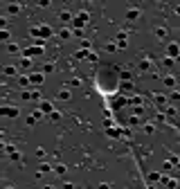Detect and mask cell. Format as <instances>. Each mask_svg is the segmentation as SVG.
Returning a JSON list of instances; mask_svg holds the SVG:
<instances>
[{
    "instance_id": "obj_13",
    "label": "cell",
    "mask_w": 180,
    "mask_h": 189,
    "mask_svg": "<svg viewBox=\"0 0 180 189\" xmlns=\"http://www.w3.org/2000/svg\"><path fill=\"white\" fill-rule=\"evenodd\" d=\"M54 173H56V176H65V173H68V167H65V164H56V167H54Z\"/></svg>"
},
{
    "instance_id": "obj_30",
    "label": "cell",
    "mask_w": 180,
    "mask_h": 189,
    "mask_svg": "<svg viewBox=\"0 0 180 189\" xmlns=\"http://www.w3.org/2000/svg\"><path fill=\"white\" fill-rule=\"evenodd\" d=\"M173 14H178V16H180V5H176V9H173Z\"/></svg>"
},
{
    "instance_id": "obj_26",
    "label": "cell",
    "mask_w": 180,
    "mask_h": 189,
    "mask_svg": "<svg viewBox=\"0 0 180 189\" xmlns=\"http://www.w3.org/2000/svg\"><path fill=\"white\" fill-rule=\"evenodd\" d=\"M72 86H74V88H79V86H81V79H72V81H70Z\"/></svg>"
},
{
    "instance_id": "obj_23",
    "label": "cell",
    "mask_w": 180,
    "mask_h": 189,
    "mask_svg": "<svg viewBox=\"0 0 180 189\" xmlns=\"http://www.w3.org/2000/svg\"><path fill=\"white\" fill-rule=\"evenodd\" d=\"M18 83L20 86H27V83H30V77H18Z\"/></svg>"
},
{
    "instance_id": "obj_24",
    "label": "cell",
    "mask_w": 180,
    "mask_h": 189,
    "mask_svg": "<svg viewBox=\"0 0 180 189\" xmlns=\"http://www.w3.org/2000/svg\"><path fill=\"white\" fill-rule=\"evenodd\" d=\"M20 65H23V68H30V65H32V61H30V59H23V61H20Z\"/></svg>"
},
{
    "instance_id": "obj_7",
    "label": "cell",
    "mask_w": 180,
    "mask_h": 189,
    "mask_svg": "<svg viewBox=\"0 0 180 189\" xmlns=\"http://www.w3.org/2000/svg\"><path fill=\"white\" fill-rule=\"evenodd\" d=\"M167 54H169V59H171V56H180V52H178V43H169V45H167Z\"/></svg>"
},
{
    "instance_id": "obj_32",
    "label": "cell",
    "mask_w": 180,
    "mask_h": 189,
    "mask_svg": "<svg viewBox=\"0 0 180 189\" xmlns=\"http://www.w3.org/2000/svg\"><path fill=\"white\" fill-rule=\"evenodd\" d=\"M176 167H178V169H180V160H178V164H176Z\"/></svg>"
},
{
    "instance_id": "obj_16",
    "label": "cell",
    "mask_w": 180,
    "mask_h": 189,
    "mask_svg": "<svg viewBox=\"0 0 180 189\" xmlns=\"http://www.w3.org/2000/svg\"><path fill=\"white\" fill-rule=\"evenodd\" d=\"M50 119H52V122H59V119H61V113H59V110H52V113H50Z\"/></svg>"
},
{
    "instance_id": "obj_6",
    "label": "cell",
    "mask_w": 180,
    "mask_h": 189,
    "mask_svg": "<svg viewBox=\"0 0 180 189\" xmlns=\"http://www.w3.org/2000/svg\"><path fill=\"white\" fill-rule=\"evenodd\" d=\"M2 74H5V77H16V74H18V68H16V65H5L2 68Z\"/></svg>"
},
{
    "instance_id": "obj_33",
    "label": "cell",
    "mask_w": 180,
    "mask_h": 189,
    "mask_svg": "<svg viewBox=\"0 0 180 189\" xmlns=\"http://www.w3.org/2000/svg\"><path fill=\"white\" fill-rule=\"evenodd\" d=\"M5 189H14V187H5Z\"/></svg>"
},
{
    "instance_id": "obj_10",
    "label": "cell",
    "mask_w": 180,
    "mask_h": 189,
    "mask_svg": "<svg viewBox=\"0 0 180 189\" xmlns=\"http://www.w3.org/2000/svg\"><path fill=\"white\" fill-rule=\"evenodd\" d=\"M7 52L9 54H20V45L18 43H7Z\"/></svg>"
},
{
    "instance_id": "obj_15",
    "label": "cell",
    "mask_w": 180,
    "mask_h": 189,
    "mask_svg": "<svg viewBox=\"0 0 180 189\" xmlns=\"http://www.w3.org/2000/svg\"><path fill=\"white\" fill-rule=\"evenodd\" d=\"M155 104L164 106V104H167V97H164V95H155Z\"/></svg>"
},
{
    "instance_id": "obj_31",
    "label": "cell",
    "mask_w": 180,
    "mask_h": 189,
    "mask_svg": "<svg viewBox=\"0 0 180 189\" xmlns=\"http://www.w3.org/2000/svg\"><path fill=\"white\" fill-rule=\"evenodd\" d=\"M43 189H54V187H52V185H45V187H43Z\"/></svg>"
},
{
    "instance_id": "obj_14",
    "label": "cell",
    "mask_w": 180,
    "mask_h": 189,
    "mask_svg": "<svg viewBox=\"0 0 180 189\" xmlns=\"http://www.w3.org/2000/svg\"><path fill=\"white\" fill-rule=\"evenodd\" d=\"M2 115H18V110H16V108H9V106H5V108H2Z\"/></svg>"
},
{
    "instance_id": "obj_8",
    "label": "cell",
    "mask_w": 180,
    "mask_h": 189,
    "mask_svg": "<svg viewBox=\"0 0 180 189\" xmlns=\"http://www.w3.org/2000/svg\"><path fill=\"white\" fill-rule=\"evenodd\" d=\"M142 131H144V133H149V135H153V133H155V124H151V122H142Z\"/></svg>"
},
{
    "instance_id": "obj_5",
    "label": "cell",
    "mask_w": 180,
    "mask_h": 189,
    "mask_svg": "<svg viewBox=\"0 0 180 189\" xmlns=\"http://www.w3.org/2000/svg\"><path fill=\"white\" fill-rule=\"evenodd\" d=\"M30 83L41 86V83H43V72H32V74H30Z\"/></svg>"
},
{
    "instance_id": "obj_18",
    "label": "cell",
    "mask_w": 180,
    "mask_h": 189,
    "mask_svg": "<svg viewBox=\"0 0 180 189\" xmlns=\"http://www.w3.org/2000/svg\"><path fill=\"white\" fill-rule=\"evenodd\" d=\"M43 72H54V63H45V65H43Z\"/></svg>"
},
{
    "instance_id": "obj_25",
    "label": "cell",
    "mask_w": 180,
    "mask_h": 189,
    "mask_svg": "<svg viewBox=\"0 0 180 189\" xmlns=\"http://www.w3.org/2000/svg\"><path fill=\"white\" fill-rule=\"evenodd\" d=\"M36 156H38V158H43V156H45V149H43V146H38V149H36Z\"/></svg>"
},
{
    "instance_id": "obj_17",
    "label": "cell",
    "mask_w": 180,
    "mask_h": 189,
    "mask_svg": "<svg viewBox=\"0 0 180 189\" xmlns=\"http://www.w3.org/2000/svg\"><path fill=\"white\" fill-rule=\"evenodd\" d=\"M104 50H106V52H115L117 45H115V43H106V45H104Z\"/></svg>"
},
{
    "instance_id": "obj_9",
    "label": "cell",
    "mask_w": 180,
    "mask_h": 189,
    "mask_svg": "<svg viewBox=\"0 0 180 189\" xmlns=\"http://www.w3.org/2000/svg\"><path fill=\"white\" fill-rule=\"evenodd\" d=\"M162 83H164L167 88H173V86H176V77H173V74H167V77L162 79Z\"/></svg>"
},
{
    "instance_id": "obj_22",
    "label": "cell",
    "mask_w": 180,
    "mask_h": 189,
    "mask_svg": "<svg viewBox=\"0 0 180 189\" xmlns=\"http://www.w3.org/2000/svg\"><path fill=\"white\" fill-rule=\"evenodd\" d=\"M0 38H2V41H9V30H2V32H0Z\"/></svg>"
},
{
    "instance_id": "obj_27",
    "label": "cell",
    "mask_w": 180,
    "mask_h": 189,
    "mask_svg": "<svg viewBox=\"0 0 180 189\" xmlns=\"http://www.w3.org/2000/svg\"><path fill=\"white\" fill-rule=\"evenodd\" d=\"M61 189H74V185H72V182H63Z\"/></svg>"
},
{
    "instance_id": "obj_29",
    "label": "cell",
    "mask_w": 180,
    "mask_h": 189,
    "mask_svg": "<svg viewBox=\"0 0 180 189\" xmlns=\"http://www.w3.org/2000/svg\"><path fill=\"white\" fill-rule=\"evenodd\" d=\"M99 189H110V185H106V182H101V185H99Z\"/></svg>"
},
{
    "instance_id": "obj_3",
    "label": "cell",
    "mask_w": 180,
    "mask_h": 189,
    "mask_svg": "<svg viewBox=\"0 0 180 189\" xmlns=\"http://www.w3.org/2000/svg\"><path fill=\"white\" fill-rule=\"evenodd\" d=\"M56 99H59V101H70V99H72V93H70L68 88H63V90L56 93Z\"/></svg>"
},
{
    "instance_id": "obj_12",
    "label": "cell",
    "mask_w": 180,
    "mask_h": 189,
    "mask_svg": "<svg viewBox=\"0 0 180 189\" xmlns=\"http://www.w3.org/2000/svg\"><path fill=\"white\" fill-rule=\"evenodd\" d=\"M149 68H151V63L144 59V61H140V65H137V72L140 74H144V72H149Z\"/></svg>"
},
{
    "instance_id": "obj_4",
    "label": "cell",
    "mask_w": 180,
    "mask_h": 189,
    "mask_svg": "<svg viewBox=\"0 0 180 189\" xmlns=\"http://www.w3.org/2000/svg\"><path fill=\"white\" fill-rule=\"evenodd\" d=\"M59 20H61V23H70V20H72V11H70V9H61V11H59Z\"/></svg>"
},
{
    "instance_id": "obj_21",
    "label": "cell",
    "mask_w": 180,
    "mask_h": 189,
    "mask_svg": "<svg viewBox=\"0 0 180 189\" xmlns=\"http://www.w3.org/2000/svg\"><path fill=\"white\" fill-rule=\"evenodd\" d=\"M41 110H48V113H52V106L48 104V101H41Z\"/></svg>"
},
{
    "instance_id": "obj_19",
    "label": "cell",
    "mask_w": 180,
    "mask_h": 189,
    "mask_svg": "<svg viewBox=\"0 0 180 189\" xmlns=\"http://www.w3.org/2000/svg\"><path fill=\"white\" fill-rule=\"evenodd\" d=\"M38 171H41V173H50V171H52V167H50V164H41V167H38Z\"/></svg>"
},
{
    "instance_id": "obj_20",
    "label": "cell",
    "mask_w": 180,
    "mask_h": 189,
    "mask_svg": "<svg viewBox=\"0 0 180 189\" xmlns=\"http://www.w3.org/2000/svg\"><path fill=\"white\" fill-rule=\"evenodd\" d=\"M18 9H20V5H9V7H7V14H16Z\"/></svg>"
},
{
    "instance_id": "obj_2",
    "label": "cell",
    "mask_w": 180,
    "mask_h": 189,
    "mask_svg": "<svg viewBox=\"0 0 180 189\" xmlns=\"http://www.w3.org/2000/svg\"><path fill=\"white\" fill-rule=\"evenodd\" d=\"M153 32H155V36H158L160 41H164V38L169 36V30H167V25H158V27L153 30Z\"/></svg>"
},
{
    "instance_id": "obj_1",
    "label": "cell",
    "mask_w": 180,
    "mask_h": 189,
    "mask_svg": "<svg viewBox=\"0 0 180 189\" xmlns=\"http://www.w3.org/2000/svg\"><path fill=\"white\" fill-rule=\"evenodd\" d=\"M140 16H142V11L137 9V7H131V9H126V20H129V23H135L137 18H140Z\"/></svg>"
},
{
    "instance_id": "obj_28",
    "label": "cell",
    "mask_w": 180,
    "mask_h": 189,
    "mask_svg": "<svg viewBox=\"0 0 180 189\" xmlns=\"http://www.w3.org/2000/svg\"><path fill=\"white\" fill-rule=\"evenodd\" d=\"M171 99H176V101H180V93L176 90V93H171Z\"/></svg>"
},
{
    "instance_id": "obj_11",
    "label": "cell",
    "mask_w": 180,
    "mask_h": 189,
    "mask_svg": "<svg viewBox=\"0 0 180 189\" xmlns=\"http://www.w3.org/2000/svg\"><path fill=\"white\" fill-rule=\"evenodd\" d=\"M70 36H72V30H68V27H63V30H59V38H61V41H68Z\"/></svg>"
}]
</instances>
